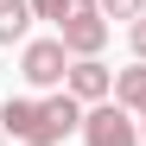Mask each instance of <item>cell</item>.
Returning a JSON list of instances; mask_svg holds the SVG:
<instances>
[{
  "label": "cell",
  "mask_w": 146,
  "mask_h": 146,
  "mask_svg": "<svg viewBox=\"0 0 146 146\" xmlns=\"http://www.w3.org/2000/svg\"><path fill=\"white\" fill-rule=\"evenodd\" d=\"M95 7H102V19H140L146 0H95Z\"/></svg>",
  "instance_id": "30bf717a"
},
{
  "label": "cell",
  "mask_w": 146,
  "mask_h": 146,
  "mask_svg": "<svg viewBox=\"0 0 146 146\" xmlns=\"http://www.w3.org/2000/svg\"><path fill=\"white\" fill-rule=\"evenodd\" d=\"M0 146H7V127H0Z\"/></svg>",
  "instance_id": "7c38bea8"
},
{
  "label": "cell",
  "mask_w": 146,
  "mask_h": 146,
  "mask_svg": "<svg viewBox=\"0 0 146 146\" xmlns=\"http://www.w3.org/2000/svg\"><path fill=\"white\" fill-rule=\"evenodd\" d=\"M114 102H121V108H133V114H146V64L114 70Z\"/></svg>",
  "instance_id": "ba28073f"
},
{
  "label": "cell",
  "mask_w": 146,
  "mask_h": 146,
  "mask_svg": "<svg viewBox=\"0 0 146 146\" xmlns=\"http://www.w3.org/2000/svg\"><path fill=\"white\" fill-rule=\"evenodd\" d=\"M0 127H7L13 140H32V133H38V102H32V95H7V108H0Z\"/></svg>",
  "instance_id": "8992f818"
},
{
  "label": "cell",
  "mask_w": 146,
  "mask_h": 146,
  "mask_svg": "<svg viewBox=\"0 0 146 146\" xmlns=\"http://www.w3.org/2000/svg\"><path fill=\"white\" fill-rule=\"evenodd\" d=\"M140 140H146V127H140Z\"/></svg>",
  "instance_id": "4fadbf2b"
},
{
  "label": "cell",
  "mask_w": 146,
  "mask_h": 146,
  "mask_svg": "<svg viewBox=\"0 0 146 146\" xmlns=\"http://www.w3.org/2000/svg\"><path fill=\"white\" fill-rule=\"evenodd\" d=\"M95 0H32V13L38 19H51V26H64V19H76V13H89Z\"/></svg>",
  "instance_id": "9c48e42d"
},
{
  "label": "cell",
  "mask_w": 146,
  "mask_h": 146,
  "mask_svg": "<svg viewBox=\"0 0 146 146\" xmlns=\"http://www.w3.org/2000/svg\"><path fill=\"white\" fill-rule=\"evenodd\" d=\"M127 38H133V57L146 64V13H140V19H133V26H127Z\"/></svg>",
  "instance_id": "8fae6325"
},
{
  "label": "cell",
  "mask_w": 146,
  "mask_h": 146,
  "mask_svg": "<svg viewBox=\"0 0 146 146\" xmlns=\"http://www.w3.org/2000/svg\"><path fill=\"white\" fill-rule=\"evenodd\" d=\"M57 38H64V51H70V57H102V44H108V19H102V7H89V13H76V19H64Z\"/></svg>",
  "instance_id": "277c9868"
},
{
  "label": "cell",
  "mask_w": 146,
  "mask_h": 146,
  "mask_svg": "<svg viewBox=\"0 0 146 146\" xmlns=\"http://www.w3.org/2000/svg\"><path fill=\"white\" fill-rule=\"evenodd\" d=\"M32 0H0V44H26V32H32Z\"/></svg>",
  "instance_id": "52a82bcc"
},
{
  "label": "cell",
  "mask_w": 146,
  "mask_h": 146,
  "mask_svg": "<svg viewBox=\"0 0 146 146\" xmlns=\"http://www.w3.org/2000/svg\"><path fill=\"white\" fill-rule=\"evenodd\" d=\"M70 64H76V57L64 51V38H32L26 57H19V76H26L32 89H57V83L70 76Z\"/></svg>",
  "instance_id": "3957f363"
},
{
  "label": "cell",
  "mask_w": 146,
  "mask_h": 146,
  "mask_svg": "<svg viewBox=\"0 0 146 146\" xmlns=\"http://www.w3.org/2000/svg\"><path fill=\"white\" fill-rule=\"evenodd\" d=\"M83 146H146L140 140V114L121 102H95L83 114Z\"/></svg>",
  "instance_id": "6da1fadb"
},
{
  "label": "cell",
  "mask_w": 146,
  "mask_h": 146,
  "mask_svg": "<svg viewBox=\"0 0 146 146\" xmlns=\"http://www.w3.org/2000/svg\"><path fill=\"white\" fill-rule=\"evenodd\" d=\"M83 114H89V108H83L70 89L44 95V102H38V133H32L26 146H64L70 133H83Z\"/></svg>",
  "instance_id": "7a4b0ae2"
},
{
  "label": "cell",
  "mask_w": 146,
  "mask_h": 146,
  "mask_svg": "<svg viewBox=\"0 0 146 146\" xmlns=\"http://www.w3.org/2000/svg\"><path fill=\"white\" fill-rule=\"evenodd\" d=\"M64 89L76 95L83 108H95V102H108V95H114V70H108L102 57H76V64H70V76H64Z\"/></svg>",
  "instance_id": "5b68a950"
}]
</instances>
